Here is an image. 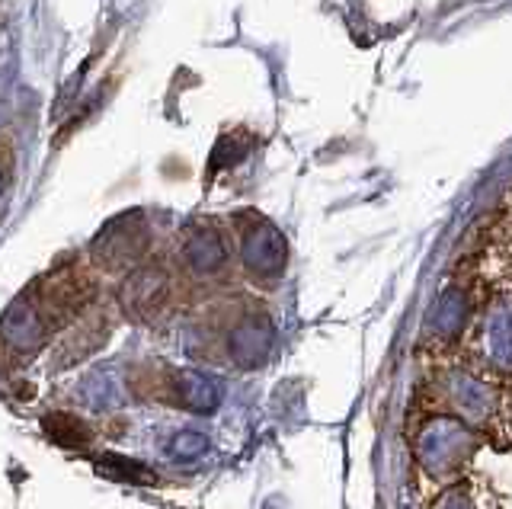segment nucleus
Instances as JSON below:
<instances>
[{
    "mask_svg": "<svg viewBox=\"0 0 512 509\" xmlns=\"http://www.w3.org/2000/svg\"><path fill=\"white\" fill-rule=\"evenodd\" d=\"M45 433L52 436L58 445H68V449H80V445L90 442V429L84 420L77 417H68V413H55V417L45 420Z\"/></svg>",
    "mask_w": 512,
    "mask_h": 509,
    "instance_id": "nucleus-2",
    "label": "nucleus"
},
{
    "mask_svg": "<svg viewBox=\"0 0 512 509\" xmlns=\"http://www.w3.org/2000/svg\"><path fill=\"white\" fill-rule=\"evenodd\" d=\"M135 381H151L154 388L141 391V397H154V401H167V404H180L186 410H212L218 404V388L208 378H199L192 372H176V369H154V375L138 372Z\"/></svg>",
    "mask_w": 512,
    "mask_h": 509,
    "instance_id": "nucleus-1",
    "label": "nucleus"
}]
</instances>
